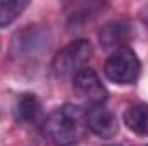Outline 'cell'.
<instances>
[{"label":"cell","mask_w":148,"mask_h":146,"mask_svg":"<svg viewBox=\"0 0 148 146\" xmlns=\"http://www.w3.org/2000/svg\"><path fill=\"white\" fill-rule=\"evenodd\" d=\"M88 131L86 112L79 105H62L52 110L41 122L43 136L55 146H67L83 139Z\"/></svg>","instance_id":"obj_1"},{"label":"cell","mask_w":148,"mask_h":146,"mask_svg":"<svg viewBox=\"0 0 148 146\" xmlns=\"http://www.w3.org/2000/svg\"><path fill=\"white\" fill-rule=\"evenodd\" d=\"M129 26L122 21H112L109 24H105L100 31V43L107 48H112L115 46L117 48H122V45L127 41L129 38Z\"/></svg>","instance_id":"obj_8"},{"label":"cell","mask_w":148,"mask_h":146,"mask_svg":"<svg viewBox=\"0 0 148 146\" xmlns=\"http://www.w3.org/2000/svg\"><path fill=\"white\" fill-rule=\"evenodd\" d=\"M103 71L115 84H133L140 76V60L131 48L122 46L107 59Z\"/></svg>","instance_id":"obj_4"},{"label":"cell","mask_w":148,"mask_h":146,"mask_svg":"<svg viewBox=\"0 0 148 146\" xmlns=\"http://www.w3.org/2000/svg\"><path fill=\"white\" fill-rule=\"evenodd\" d=\"M86 122H88V129L103 139L114 138L119 131L115 113L110 112L109 108H105V107H102V105L86 112Z\"/></svg>","instance_id":"obj_6"},{"label":"cell","mask_w":148,"mask_h":146,"mask_svg":"<svg viewBox=\"0 0 148 146\" xmlns=\"http://www.w3.org/2000/svg\"><path fill=\"white\" fill-rule=\"evenodd\" d=\"M124 124L138 136H148V105L138 103L124 112Z\"/></svg>","instance_id":"obj_9"},{"label":"cell","mask_w":148,"mask_h":146,"mask_svg":"<svg viewBox=\"0 0 148 146\" xmlns=\"http://www.w3.org/2000/svg\"><path fill=\"white\" fill-rule=\"evenodd\" d=\"M110 146H119V145H110Z\"/></svg>","instance_id":"obj_11"},{"label":"cell","mask_w":148,"mask_h":146,"mask_svg":"<svg viewBox=\"0 0 148 146\" xmlns=\"http://www.w3.org/2000/svg\"><path fill=\"white\" fill-rule=\"evenodd\" d=\"M73 86L76 89V93L83 100H86L88 103H91L95 107H100L109 96L107 88L103 86L100 76L91 67H84L83 71H79L73 77Z\"/></svg>","instance_id":"obj_5"},{"label":"cell","mask_w":148,"mask_h":146,"mask_svg":"<svg viewBox=\"0 0 148 146\" xmlns=\"http://www.w3.org/2000/svg\"><path fill=\"white\" fill-rule=\"evenodd\" d=\"M40 110L41 105L35 93H21L14 103V117L21 124H31L40 117Z\"/></svg>","instance_id":"obj_7"},{"label":"cell","mask_w":148,"mask_h":146,"mask_svg":"<svg viewBox=\"0 0 148 146\" xmlns=\"http://www.w3.org/2000/svg\"><path fill=\"white\" fill-rule=\"evenodd\" d=\"M29 5L26 0H0V28L12 24Z\"/></svg>","instance_id":"obj_10"},{"label":"cell","mask_w":148,"mask_h":146,"mask_svg":"<svg viewBox=\"0 0 148 146\" xmlns=\"http://www.w3.org/2000/svg\"><path fill=\"white\" fill-rule=\"evenodd\" d=\"M52 35L43 26H26L24 29L17 31L12 43H10V55L24 60V59H35L40 57L45 50L50 48Z\"/></svg>","instance_id":"obj_2"},{"label":"cell","mask_w":148,"mask_h":146,"mask_svg":"<svg viewBox=\"0 0 148 146\" xmlns=\"http://www.w3.org/2000/svg\"><path fill=\"white\" fill-rule=\"evenodd\" d=\"M91 59V45L86 40H74L53 57L52 67L59 77H74Z\"/></svg>","instance_id":"obj_3"}]
</instances>
